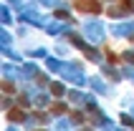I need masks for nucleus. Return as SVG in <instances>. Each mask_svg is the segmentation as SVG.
I'll use <instances>...</instances> for the list:
<instances>
[{
  "mask_svg": "<svg viewBox=\"0 0 134 131\" xmlns=\"http://www.w3.org/2000/svg\"><path fill=\"white\" fill-rule=\"evenodd\" d=\"M8 118H10V121H23V111H10V114H8Z\"/></svg>",
  "mask_w": 134,
  "mask_h": 131,
  "instance_id": "obj_2",
  "label": "nucleus"
},
{
  "mask_svg": "<svg viewBox=\"0 0 134 131\" xmlns=\"http://www.w3.org/2000/svg\"><path fill=\"white\" fill-rule=\"evenodd\" d=\"M76 8L79 10H89V13H99L101 10L96 0H76Z\"/></svg>",
  "mask_w": 134,
  "mask_h": 131,
  "instance_id": "obj_1",
  "label": "nucleus"
},
{
  "mask_svg": "<svg viewBox=\"0 0 134 131\" xmlns=\"http://www.w3.org/2000/svg\"><path fill=\"white\" fill-rule=\"evenodd\" d=\"M121 5L127 8V10H134V0H121Z\"/></svg>",
  "mask_w": 134,
  "mask_h": 131,
  "instance_id": "obj_3",
  "label": "nucleus"
}]
</instances>
